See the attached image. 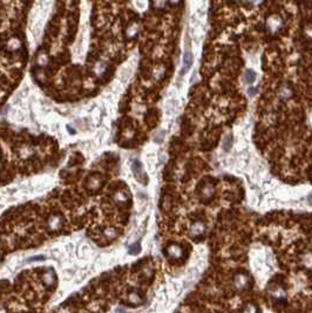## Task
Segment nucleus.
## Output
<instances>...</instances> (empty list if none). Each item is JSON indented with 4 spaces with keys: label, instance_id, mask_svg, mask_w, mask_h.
Segmentation results:
<instances>
[{
    "label": "nucleus",
    "instance_id": "423d86ee",
    "mask_svg": "<svg viewBox=\"0 0 312 313\" xmlns=\"http://www.w3.org/2000/svg\"><path fill=\"white\" fill-rule=\"evenodd\" d=\"M309 203H310V204H312V195L309 196Z\"/></svg>",
    "mask_w": 312,
    "mask_h": 313
},
{
    "label": "nucleus",
    "instance_id": "f257e3e1",
    "mask_svg": "<svg viewBox=\"0 0 312 313\" xmlns=\"http://www.w3.org/2000/svg\"><path fill=\"white\" fill-rule=\"evenodd\" d=\"M131 168H133V172L136 176L137 181H140L141 183H147V179H146V175L142 171V166L139 161H134L133 164H131Z\"/></svg>",
    "mask_w": 312,
    "mask_h": 313
},
{
    "label": "nucleus",
    "instance_id": "20e7f679",
    "mask_svg": "<svg viewBox=\"0 0 312 313\" xmlns=\"http://www.w3.org/2000/svg\"><path fill=\"white\" fill-rule=\"evenodd\" d=\"M140 251H141V246H140V244H139V243L133 244V245L129 248V253L130 254H137V253H140Z\"/></svg>",
    "mask_w": 312,
    "mask_h": 313
},
{
    "label": "nucleus",
    "instance_id": "39448f33",
    "mask_svg": "<svg viewBox=\"0 0 312 313\" xmlns=\"http://www.w3.org/2000/svg\"><path fill=\"white\" fill-rule=\"evenodd\" d=\"M231 146H232V138H231V135H229V136H227L225 142H224V144H223L224 150H227V151H228L230 148H231Z\"/></svg>",
    "mask_w": 312,
    "mask_h": 313
},
{
    "label": "nucleus",
    "instance_id": "f03ea898",
    "mask_svg": "<svg viewBox=\"0 0 312 313\" xmlns=\"http://www.w3.org/2000/svg\"><path fill=\"white\" fill-rule=\"evenodd\" d=\"M193 64V54L191 52H189L187 51L185 53H184V56H183V69H182V74L183 73H185V72L188 71L189 68H190V66Z\"/></svg>",
    "mask_w": 312,
    "mask_h": 313
},
{
    "label": "nucleus",
    "instance_id": "7ed1b4c3",
    "mask_svg": "<svg viewBox=\"0 0 312 313\" xmlns=\"http://www.w3.org/2000/svg\"><path fill=\"white\" fill-rule=\"evenodd\" d=\"M245 80H247L248 83H252L256 80V73L251 71V69H248L247 73H245Z\"/></svg>",
    "mask_w": 312,
    "mask_h": 313
}]
</instances>
